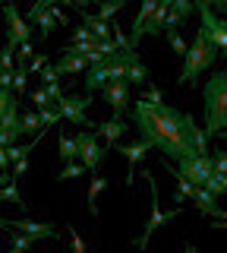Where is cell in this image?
Returning a JSON list of instances; mask_svg holds the SVG:
<instances>
[{
	"label": "cell",
	"instance_id": "cell-1",
	"mask_svg": "<svg viewBox=\"0 0 227 253\" xmlns=\"http://www.w3.org/2000/svg\"><path fill=\"white\" fill-rule=\"evenodd\" d=\"M130 117L139 126L148 149H158L161 158L167 155L180 165L186 158L199 155L193 142V130H195L193 114H186V111H180L174 105H148L145 98H139L130 108Z\"/></svg>",
	"mask_w": 227,
	"mask_h": 253
},
{
	"label": "cell",
	"instance_id": "cell-2",
	"mask_svg": "<svg viewBox=\"0 0 227 253\" xmlns=\"http://www.w3.org/2000/svg\"><path fill=\"white\" fill-rule=\"evenodd\" d=\"M205 101V136H218L227 130V73H215L202 89Z\"/></svg>",
	"mask_w": 227,
	"mask_h": 253
},
{
	"label": "cell",
	"instance_id": "cell-3",
	"mask_svg": "<svg viewBox=\"0 0 227 253\" xmlns=\"http://www.w3.org/2000/svg\"><path fill=\"white\" fill-rule=\"evenodd\" d=\"M136 57H139L136 51H120V54H114V57H104L101 63L89 67V76H85V92L92 95L95 89H104V85H111V83L127 79L130 63L136 60Z\"/></svg>",
	"mask_w": 227,
	"mask_h": 253
},
{
	"label": "cell",
	"instance_id": "cell-4",
	"mask_svg": "<svg viewBox=\"0 0 227 253\" xmlns=\"http://www.w3.org/2000/svg\"><path fill=\"white\" fill-rule=\"evenodd\" d=\"M215 57H218V51L208 44V38L202 35V32H195L190 51H186V57H183V73L177 76V83H180V85H186V83L193 85L195 79H199L202 70H208L211 63H215Z\"/></svg>",
	"mask_w": 227,
	"mask_h": 253
},
{
	"label": "cell",
	"instance_id": "cell-5",
	"mask_svg": "<svg viewBox=\"0 0 227 253\" xmlns=\"http://www.w3.org/2000/svg\"><path fill=\"white\" fill-rule=\"evenodd\" d=\"M142 177L148 180V190H152V218H148V225H145L142 237H136V241H132V244H136L139 250H145V247H148V237H152L155 231H158L161 225H167L170 218H177L180 212H183V209H180V206H177V209H170V212H164L161 206H158V180H155V174H152V171H145Z\"/></svg>",
	"mask_w": 227,
	"mask_h": 253
},
{
	"label": "cell",
	"instance_id": "cell-6",
	"mask_svg": "<svg viewBox=\"0 0 227 253\" xmlns=\"http://www.w3.org/2000/svg\"><path fill=\"white\" fill-rule=\"evenodd\" d=\"M195 13H199V19H202L199 32L208 38V44L215 47L218 54H227V22L218 19V16L211 13L208 3H195Z\"/></svg>",
	"mask_w": 227,
	"mask_h": 253
},
{
	"label": "cell",
	"instance_id": "cell-7",
	"mask_svg": "<svg viewBox=\"0 0 227 253\" xmlns=\"http://www.w3.org/2000/svg\"><path fill=\"white\" fill-rule=\"evenodd\" d=\"M3 22H6V47L19 51V44L32 42V26L19 16L16 3H3Z\"/></svg>",
	"mask_w": 227,
	"mask_h": 253
},
{
	"label": "cell",
	"instance_id": "cell-8",
	"mask_svg": "<svg viewBox=\"0 0 227 253\" xmlns=\"http://www.w3.org/2000/svg\"><path fill=\"white\" fill-rule=\"evenodd\" d=\"M0 228L16 231V234H29L32 241H54V237H60L57 225H51V221H32V218H0Z\"/></svg>",
	"mask_w": 227,
	"mask_h": 253
},
{
	"label": "cell",
	"instance_id": "cell-9",
	"mask_svg": "<svg viewBox=\"0 0 227 253\" xmlns=\"http://www.w3.org/2000/svg\"><path fill=\"white\" fill-rule=\"evenodd\" d=\"M76 146H79V162L85 165V171H92V174H95V171H98V165L104 162L107 149L98 142V136H95L92 130H82L79 136H76Z\"/></svg>",
	"mask_w": 227,
	"mask_h": 253
},
{
	"label": "cell",
	"instance_id": "cell-10",
	"mask_svg": "<svg viewBox=\"0 0 227 253\" xmlns=\"http://www.w3.org/2000/svg\"><path fill=\"white\" fill-rule=\"evenodd\" d=\"M180 174H183L190 184L199 190L205 187V180L211 177V171H215V165H211V155H195V158H186V162H180Z\"/></svg>",
	"mask_w": 227,
	"mask_h": 253
},
{
	"label": "cell",
	"instance_id": "cell-11",
	"mask_svg": "<svg viewBox=\"0 0 227 253\" xmlns=\"http://www.w3.org/2000/svg\"><path fill=\"white\" fill-rule=\"evenodd\" d=\"M92 105V95H82V98H64L57 105V111H60V117H64V121H73L76 126H98V124H92L89 117H85V108Z\"/></svg>",
	"mask_w": 227,
	"mask_h": 253
},
{
	"label": "cell",
	"instance_id": "cell-12",
	"mask_svg": "<svg viewBox=\"0 0 227 253\" xmlns=\"http://www.w3.org/2000/svg\"><path fill=\"white\" fill-rule=\"evenodd\" d=\"M114 152H120L123 158H127V187H132V180H136V165L145 158L148 142H145V139H139V142H130V146H117Z\"/></svg>",
	"mask_w": 227,
	"mask_h": 253
},
{
	"label": "cell",
	"instance_id": "cell-13",
	"mask_svg": "<svg viewBox=\"0 0 227 253\" xmlns=\"http://www.w3.org/2000/svg\"><path fill=\"white\" fill-rule=\"evenodd\" d=\"M104 101L114 108L117 117H123V111H127V105H130V83H127V79L104 85Z\"/></svg>",
	"mask_w": 227,
	"mask_h": 253
},
{
	"label": "cell",
	"instance_id": "cell-14",
	"mask_svg": "<svg viewBox=\"0 0 227 253\" xmlns=\"http://www.w3.org/2000/svg\"><path fill=\"white\" fill-rule=\"evenodd\" d=\"M155 10H158V0H145V3L139 6L136 19H132V32H130V47H136V44H139V38L145 35V29H148V19L155 16Z\"/></svg>",
	"mask_w": 227,
	"mask_h": 253
},
{
	"label": "cell",
	"instance_id": "cell-15",
	"mask_svg": "<svg viewBox=\"0 0 227 253\" xmlns=\"http://www.w3.org/2000/svg\"><path fill=\"white\" fill-rule=\"evenodd\" d=\"M193 13H195V3H190V0H174L170 13H167V22H164V32H177Z\"/></svg>",
	"mask_w": 227,
	"mask_h": 253
},
{
	"label": "cell",
	"instance_id": "cell-16",
	"mask_svg": "<svg viewBox=\"0 0 227 253\" xmlns=\"http://www.w3.org/2000/svg\"><path fill=\"white\" fill-rule=\"evenodd\" d=\"M95 130L101 133V136H104L107 139V149H117V146H120V136H123V133H127L130 130V126L127 124H123V117H111V121H104V124H98L95 126Z\"/></svg>",
	"mask_w": 227,
	"mask_h": 253
},
{
	"label": "cell",
	"instance_id": "cell-17",
	"mask_svg": "<svg viewBox=\"0 0 227 253\" xmlns=\"http://www.w3.org/2000/svg\"><path fill=\"white\" fill-rule=\"evenodd\" d=\"M193 200H195V209H199V212H205V215H211V218H218V215H221V209H218V196L215 193H208V190L205 187H199V190H195V196H193Z\"/></svg>",
	"mask_w": 227,
	"mask_h": 253
},
{
	"label": "cell",
	"instance_id": "cell-18",
	"mask_svg": "<svg viewBox=\"0 0 227 253\" xmlns=\"http://www.w3.org/2000/svg\"><path fill=\"white\" fill-rule=\"evenodd\" d=\"M101 190H107V177H101V174L95 171L92 180H89V215L92 218H98V196H101Z\"/></svg>",
	"mask_w": 227,
	"mask_h": 253
},
{
	"label": "cell",
	"instance_id": "cell-19",
	"mask_svg": "<svg viewBox=\"0 0 227 253\" xmlns=\"http://www.w3.org/2000/svg\"><path fill=\"white\" fill-rule=\"evenodd\" d=\"M82 19H85V29H89L92 35L98 38V42H111V38H114L111 22H101L98 16H89V13H82Z\"/></svg>",
	"mask_w": 227,
	"mask_h": 253
},
{
	"label": "cell",
	"instance_id": "cell-20",
	"mask_svg": "<svg viewBox=\"0 0 227 253\" xmlns=\"http://www.w3.org/2000/svg\"><path fill=\"white\" fill-rule=\"evenodd\" d=\"M54 70H57V79L66 76V73H85V70H89V60L85 57H60L54 63Z\"/></svg>",
	"mask_w": 227,
	"mask_h": 253
},
{
	"label": "cell",
	"instance_id": "cell-21",
	"mask_svg": "<svg viewBox=\"0 0 227 253\" xmlns=\"http://www.w3.org/2000/svg\"><path fill=\"white\" fill-rule=\"evenodd\" d=\"M19 121H22V114H19V101H13V105L6 108V114L0 117V133L10 130V133H16V136H19Z\"/></svg>",
	"mask_w": 227,
	"mask_h": 253
},
{
	"label": "cell",
	"instance_id": "cell-22",
	"mask_svg": "<svg viewBox=\"0 0 227 253\" xmlns=\"http://www.w3.org/2000/svg\"><path fill=\"white\" fill-rule=\"evenodd\" d=\"M44 124H41V114L38 111H32V114H22L19 121V136H32V133H41Z\"/></svg>",
	"mask_w": 227,
	"mask_h": 253
},
{
	"label": "cell",
	"instance_id": "cell-23",
	"mask_svg": "<svg viewBox=\"0 0 227 253\" xmlns=\"http://www.w3.org/2000/svg\"><path fill=\"white\" fill-rule=\"evenodd\" d=\"M57 149H60V155H64V162H66V165H73L76 158H79V146H76V136H60V139H57Z\"/></svg>",
	"mask_w": 227,
	"mask_h": 253
},
{
	"label": "cell",
	"instance_id": "cell-24",
	"mask_svg": "<svg viewBox=\"0 0 227 253\" xmlns=\"http://www.w3.org/2000/svg\"><path fill=\"white\" fill-rule=\"evenodd\" d=\"M0 203H16V206H22L26 209V200H22V193H19V187H16V180H10L6 187H0Z\"/></svg>",
	"mask_w": 227,
	"mask_h": 253
},
{
	"label": "cell",
	"instance_id": "cell-25",
	"mask_svg": "<svg viewBox=\"0 0 227 253\" xmlns=\"http://www.w3.org/2000/svg\"><path fill=\"white\" fill-rule=\"evenodd\" d=\"M127 83H136V85H139V83H148V67H145V63L139 60V57H136V60L130 63V73H127Z\"/></svg>",
	"mask_w": 227,
	"mask_h": 253
},
{
	"label": "cell",
	"instance_id": "cell-26",
	"mask_svg": "<svg viewBox=\"0 0 227 253\" xmlns=\"http://www.w3.org/2000/svg\"><path fill=\"white\" fill-rule=\"evenodd\" d=\"M205 190H208V193H215V196H224L227 193V177H224V174H218V171H211V177L205 180Z\"/></svg>",
	"mask_w": 227,
	"mask_h": 253
},
{
	"label": "cell",
	"instance_id": "cell-27",
	"mask_svg": "<svg viewBox=\"0 0 227 253\" xmlns=\"http://www.w3.org/2000/svg\"><path fill=\"white\" fill-rule=\"evenodd\" d=\"M123 6H127V0H114V3H101L95 16H98L101 22H107V19H114V16H117V13L123 10Z\"/></svg>",
	"mask_w": 227,
	"mask_h": 253
},
{
	"label": "cell",
	"instance_id": "cell-28",
	"mask_svg": "<svg viewBox=\"0 0 227 253\" xmlns=\"http://www.w3.org/2000/svg\"><path fill=\"white\" fill-rule=\"evenodd\" d=\"M167 42H170V47H174V54H180V57H186L190 44L183 42V35H180V32H167Z\"/></svg>",
	"mask_w": 227,
	"mask_h": 253
},
{
	"label": "cell",
	"instance_id": "cell-29",
	"mask_svg": "<svg viewBox=\"0 0 227 253\" xmlns=\"http://www.w3.org/2000/svg\"><path fill=\"white\" fill-rule=\"evenodd\" d=\"M32 237H29V234H16V231H13V247L10 250H6V253H22V250H29V247H32Z\"/></svg>",
	"mask_w": 227,
	"mask_h": 253
},
{
	"label": "cell",
	"instance_id": "cell-30",
	"mask_svg": "<svg viewBox=\"0 0 227 253\" xmlns=\"http://www.w3.org/2000/svg\"><path fill=\"white\" fill-rule=\"evenodd\" d=\"M29 98L35 101L38 111H48V108H51V95L44 92V89H32V92H29Z\"/></svg>",
	"mask_w": 227,
	"mask_h": 253
},
{
	"label": "cell",
	"instance_id": "cell-31",
	"mask_svg": "<svg viewBox=\"0 0 227 253\" xmlns=\"http://www.w3.org/2000/svg\"><path fill=\"white\" fill-rule=\"evenodd\" d=\"M82 174H85V165L82 162H73V165H66V168L60 171L57 180H73V177H82Z\"/></svg>",
	"mask_w": 227,
	"mask_h": 253
},
{
	"label": "cell",
	"instance_id": "cell-32",
	"mask_svg": "<svg viewBox=\"0 0 227 253\" xmlns=\"http://www.w3.org/2000/svg\"><path fill=\"white\" fill-rule=\"evenodd\" d=\"M44 67H48V54H35V57L29 60V67H26V76H29V73H38V76H41Z\"/></svg>",
	"mask_w": 227,
	"mask_h": 253
},
{
	"label": "cell",
	"instance_id": "cell-33",
	"mask_svg": "<svg viewBox=\"0 0 227 253\" xmlns=\"http://www.w3.org/2000/svg\"><path fill=\"white\" fill-rule=\"evenodd\" d=\"M16 57H19V67H29V60L35 57V47L32 42H26V44H19V51H16Z\"/></svg>",
	"mask_w": 227,
	"mask_h": 253
},
{
	"label": "cell",
	"instance_id": "cell-34",
	"mask_svg": "<svg viewBox=\"0 0 227 253\" xmlns=\"http://www.w3.org/2000/svg\"><path fill=\"white\" fill-rule=\"evenodd\" d=\"M66 234H69V241H73V253H85V241L79 237V231H76L73 225H66Z\"/></svg>",
	"mask_w": 227,
	"mask_h": 253
},
{
	"label": "cell",
	"instance_id": "cell-35",
	"mask_svg": "<svg viewBox=\"0 0 227 253\" xmlns=\"http://www.w3.org/2000/svg\"><path fill=\"white\" fill-rule=\"evenodd\" d=\"M145 101H148V105H164V92L158 89V85H148V89H145Z\"/></svg>",
	"mask_w": 227,
	"mask_h": 253
},
{
	"label": "cell",
	"instance_id": "cell-36",
	"mask_svg": "<svg viewBox=\"0 0 227 253\" xmlns=\"http://www.w3.org/2000/svg\"><path fill=\"white\" fill-rule=\"evenodd\" d=\"M13 57H16V51H10V47H0V70H13Z\"/></svg>",
	"mask_w": 227,
	"mask_h": 253
},
{
	"label": "cell",
	"instance_id": "cell-37",
	"mask_svg": "<svg viewBox=\"0 0 227 253\" xmlns=\"http://www.w3.org/2000/svg\"><path fill=\"white\" fill-rule=\"evenodd\" d=\"M211 165H215L218 174H224V177H227V152H215V155H211Z\"/></svg>",
	"mask_w": 227,
	"mask_h": 253
},
{
	"label": "cell",
	"instance_id": "cell-38",
	"mask_svg": "<svg viewBox=\"0 0 227 253\" xmlns=\"http://www.w3.org/2000/svg\"><path fill=\"white\" fill-rule=\"evenodd\" d=\"M13 89H16L19 95H26V92H29V76L16 70V76H13Z\"/></svg>",
	"mask_w": 227,
	"mask_h": 253
},
{
	"label": "cell",
	"instance_id": "cell-39",
	"mask_svg": "<svg viewBox=\"0 0 227 253\" xmlns=\"http://www.w3.org/2000/svg\"><path fill=\"white\" fill-rule=\"evenodd\" d=\"M13 101H16V98H13V89H0V117L6 114V108H10Z\"/></svg>",
	"mask_w": 227,
	"mask_h": 253
},
{
	"label": "cell",
	"instance_id": "cell-40",
	"mask_svg": "<svg viewBox=\"0 0 227 253\" xmlns=\"http://www.w3.org/2000/svg\"><path fill=\"white\" fill-rule=\"evenodd\" d=\"M41 79H44V85H51V83H57V70H54V63H48V67L41 70Z\"/></svg>",
	"mask_w": 227,
	"mask_h": 253
},
{
	"label": "cell",
	"instance_id": "cell-41",
	"mask_svg": "<svg viewBox=\"0 0 227 253\" xmlns=\"http://www.w3.org/2000/svg\"><path fill=\"white\" fill-rule=\"evenodd\" d=\"M44 92H48V95H51V101H57V105H60V101H64V92H60V85H57V83L44 85Z\"/></svg>",
	"mask_w": 227,
	"mask_h": 253
},
{
	"label": "cell",
	"instance_id": "cell-42",
	"mask_svg": "<svg viewBox=\"0 0 227 253\" xmlns=\"http://www.w3.org/2000/svg\"><path fill=\"white\" fill-rule=\"evenodd\" d=\"M13 70H0V89H13Z\"/></svg>",
	"mask_w": 227,
	"mask_h": 253
},
{
	"label": "cell",
	"instance_id": "cell-43",
	"mask_svg": "<svg viewBox=\"0 0 227 253\" xmlns=\"http://www.w3.org/2000/svg\"><path fill=\"white\" fill-rule=\"evenodd\" d=\"M26 171H29V158H22V162H16V165H13V180H16V177H22Z\"/></svg>",
	"mask_w": 227,
	"mask_h": 253
},
{
	"label": "cell",
	"instance_id": "cell-44",
	"mask_svg": "<svg viewBox=\"0 0 227 253\" xmlns=\"http://www.w3.org/2000/svg\"><path fill=\"white\" fill-rule=\"evenodd\" d=\"M211 13H227V0H215V3H208Z\"/></svg>",
	"mask_w": 227,
	"mask_h": 253
},
{
	"label": "cell",
	"instance_id": "cell-45",
	"mask_svg": "<svg viewBox=\"0 0 227 253\" xmlns=\"http://www.w3.org/2000/svg\"><path fill=\"white\" fill-rule=\"evenodd\" d=\"M0 174H10V162H6V152L0 149Z\"/></svg>",
	"mask_w": 227,
	"mask_h": 253
},
{
	"label": "cell",
	"instance_id": "cell-46",
	"mask_svg": "<svg viewBox=\"0 0 227 253\" xmlns=\"http://www.w3.org/2000/svg\"><path fill=\"white\" fill-rule=\"evenodd\" d=\"M10 180H13L10 174H0V187H6V184H10Z\"/></svg>",
	"mask_w": 227,
	"mask_h": 253
},
{
	"label": "cell",
	"instance_id": "cell-47",
	"mask_svg": "<svg viewBox=\"0 0 227 253\" xmlns=\"http://www.w3.org/2000/svg\"><path fill=\"white\" fill-rule=\"evenodd\" d=\"M186 253H193V244H186Z\"/></svg>",
	"mask_w": 227,
	"mask_h": 253
},
{
	"label": "cell",
	"instance_id": "cell-48",
	"mask_svg": "<svg viewBox=\"0 0 227 253\" xmlns=\"http://www.w3.org/2000/svg\"><path fill=\"white\" fill-rule=\"evenodd\" d=\"M218 136H221V139H227V130H224V133H218Z\"/></svg>",
	"mask_w": 227,
	"mask_h": 253
},
{
	"label": "cell",
	"instance_id": "cell-49",
	"mask_svg": "<svg viewBox=\"0 0 227 253\" xmlns=\"http://www.w3.org/2000/svg\"><path fill=\"white\" fill-rule=\"evenodd\" d=\"M193 253H199V250H195V247H193Z\"/></svg>",
	"mask_w": 227,
	"mask_h": 253
}]
</instances>
